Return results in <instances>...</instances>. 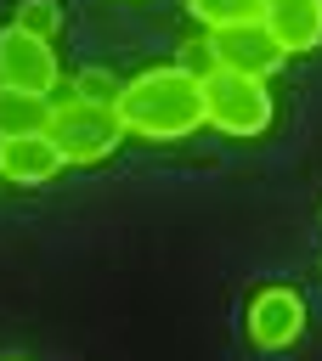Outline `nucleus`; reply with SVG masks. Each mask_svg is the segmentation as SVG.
<instances>
[{"label":"nucleus","instance_id":"9d476101","mask_svg":"<svg viewBox=\"0 0 322 361\" xmlns=\"http://www.w3.org/2000/svg\"><path fill=\"white\" fill-rule=\"evenodd\" d=\"M186 11L203 28H237V23H260L266 0H186Z\"/></svg>","mask_w":322,"mask_h":361},{"label":"nucleus","instance_id":"4468645a","mask_svg":"<svg viewBox=\"0 0 322 361\" xmlns=\"http://www.w3.org/2000/svg\"><path fill=\"white\" fill-rule=\"evenodd\" d=\"M6 361H17V355H6Z\"/></svg>","mask_w":322,"mask_h":361},{"label":"nucleus","instance_id":"9b49d317","mask_svg":"<svg viewBox=\"0 0 322 361\" xmlns=\"http://www.w3.org/2000/svg\"><path fill=\"white\" fill-rule=\"evenodd\" d=\"M11 28L51 39V34L62 28V17H56V6H51V0H17V23H11Z\"/></svg>","mask_w":322,"mask_h":361},{"label":"nucleus","instance_id":"ddd939ff","mask_svg":"<svg viewBox=\"0 0 322 361\" xmlns=\"http://www.w3.org/2000/svg\"><path fill=\"white\" fill-rule=\"evenodd\" d=\"M73 96L113 107V102H119V79H113V73H102V68H90V73H79V79H73Z\"/></svg>","mask_w":322,"mask_h":361},{"label":"nucleus","instance_id":"7ed1b4c3","mask_svg":"<svg viewBox=\"0 0 322 361\" xmlns=\"http://www.w3.org/2000/svg\"><path fill=\"white\" fill-rule=\"evenodd\" d=\"M45 135L56 141L62 164H102V158L124 141V124H119V113L102 107V102L62 96V102H51V124H45Z\"/></svg>","mask_w":322,"mask_h":361},{"label":"nucleus","instance_id":"f03ea898","mask_svg":"<svg viewBox=\"0 0 322 361\" xmlns=\"http://www.w3.org/2000/svg\"><path fill=\"white\" fill-rule=\"evenodd\" d=\"M203 85V124H215L220 135H266L271 130V85L260 73H237V68H215L198 79Z\"/></svg>","mask_w":322,"mask_h":361},{"label":"nucleus","instance_id":"20e7f679","mask_svg":"<svg viewBox=\"0 0 322 361\" xmlns=\"http://www.w3.org/2000/svg\"><path fill=\"white\" fill-rule=\"evenodd\" d=\"M0 85L6 90L51 96L56 90V51H51V39L23 34V28H6L0 34Z\"/></svg>","mask_w":322,"mask_h":361},{"label":"nucleus","instance_id":"423d86ee","mask_svg":"<svg viewBox=\"0 0 322 361\" xmlns=\"http://www.w3.org/2000/svg\"><path fill=\"white\" fill-rule=\"evenodd\" d=\"M209 45H215V62L220 68H237V73H271L277 62H282V51H277V39L266 34V23H237V28H215L209 34Z\"/></svg>","mask_w":322,"mask_h":361},{"label":"nucleus","instance_id":"f257e3e1","mask_svg":"<svg viewBox=\"0 0 322 361\" xmlns=\"http://www.w3.org/2000/svg\"><path fill=\"white\" fill-rule=\"evenodd\" d=\"M124 135H147V141H181L203 124V85L192 73H181L175 62L169 68H147L136 79L119 85V102H113Z\"/></svg>","mask_w":322,"mask_h":361},{"label":"nucleus","instance_id":"6e6552de","mask_svg":"<svg viewBox=\"0 0 322 361\" xmlns=\"http://www.w3.org/2000/svg\"><path fill=\"white\" fill-rule=\"evenodd\" d=\"M0 175L17 180V186H45V180L62 175V152L45 130L40 135H6L0 141Z\"/></svg>","mask_w":322,"mask_h":361},{"label":"nucleus","instance_id":"39448f33","mask_svg":"<svg viewBox=\"0 0 322 361\" xmlns=\"http://www.w3.org/2000/svg\"><path fill=\"white\" fill-rule=\"evenodd\" d=\"M305 327V299L294 288H260L249 305V338L254 350H288Z\"/></svg>","mask_w":322,"mask_h":361},{"label":"nucleus","instance_id":"0eeeda50","mask_svg":"<svg viewBox=\"0 0 322 361\" xmlns=\"http://www.w3.org/2000/svg\"><path fill=\"white\" fill-rule=\"evenodd\" d=\"M260 23H266V34L277 39L282 56H299V51L322 45V0H266Z\"/></svg>","mask_w":322,"mask_h":361},{"label":"nucleus","instance_id":"f8f14e48","mask_svg":"<svg viewBox=\"0 0 322 361\" xmlns=\"http://www.w3.org/2000/svg\"><path fill=\"white\" fill-rule=\"evenodd\" d=\"M175 68H181V73H192V79H203V73H215L220 62H215V45H209V39H181Z\"/></svg>","mask_w":322,"mask_h":361},{"label":"nucleus","instance_id":"1a4fd4ad","mask_svg":"<svg viewBox=\"0 0 322 361\" xmlns=\"http://www.w3.org/2000/svg\"><path fill=\"white\" fill-rule=\"evenodd\" d=\"M45 124H51V96L6 90V85H0V141H6V135H40Z\"/></svg>","mask_w":322,"mask_h":361}]
</instances>
